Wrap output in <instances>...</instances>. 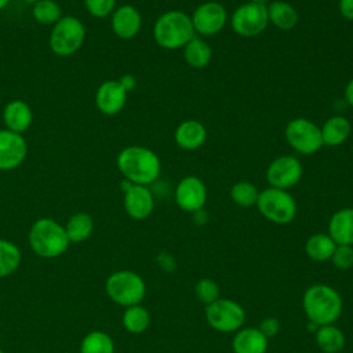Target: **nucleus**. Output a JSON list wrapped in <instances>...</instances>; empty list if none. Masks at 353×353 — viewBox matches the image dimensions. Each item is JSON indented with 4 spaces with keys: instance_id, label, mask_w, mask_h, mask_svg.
Listing matches in <instances>:
<instances>
[{
    "instance_id": "43",
    "label": "nucleus",
    "mask_w": 353,
    "mask_h": 353,
    "mask_svg": "<svg viewBox=\"0 0 353 353\" xmlns=\"http://www.w3.org/2000/svg\"><path fill=\"white\" fill-rule=\"evenodd\" d=\"M26 3H37V1H40V0H25Z\"/></svg>"
},
{
    "instance_id": "31",
    "label": "nucleus",
    "mask_w": 353,
    "mask_h": 353,
    "mask_svg": "<svg viewBox=\"0 0 353 353\" xmlns=\"http://www.w3.org/2000/svg\"><path fill=\"white\" fill-rule=\"evenodd\" d=\"M259 190L256 186L248 181L236 182L230 188V199L239 207H252L256 204Z\"/></svg>"
},
{
    "instance_id": "11",
    "label": "nucleus",
    "mask_w": 353,
    "mask_h": 353,
    "mask_svg": "<svg viewBox=\"0 0 353 353\" xmlns=\"http://www.w3.org/2000/svg\"><path fill=\"white\" fill-rule=\"evenodd\" d=\"M303 175L302 163L291 154L279 156L266 168V181L272 188L288 190L295 186Z\"/></svg>"
},
{
    "instance_id": "13",
    "label": "nucleus",
    "mask_w": 353,
    "mask_h": 353,
    "mask_svg": "<svg viewBox=\"0 0 353 353\" xmlns=\"http://www.w3.org/2000/svg\"><path fill=\"white\" fill-rule=\"evenodd\" d=\"M175 203L186 212H196L203 210L207 201V188L204 182L194 175L182 178L175 188Z\"/></svg>"
},
{
    "instance_id": "16",
    "label": "nucleus",
    "mask_w": 353,
    "mask_h": 353,
    "mask_svg": "<svg viewBox=\"0 0 353 353\" xmlns=\"http://www.w3.org/2000/svg\"><path fill=\"white\" fill-rule=\"evenodd\" d=\"M127 91L119 80L103 81L95 94V105L101 113L106 116L117 114L125 105Z\"/></svg>"
},
{
    "instance_id": "18",
    "label": "nucleus",
    "mask_w": 353,
    "mask_h": 353,
    "mask_svg": "<svg viewBox=\"0 0 353 353\" xmlns=\"http://www.w3.org/2000/svg\"><path fill=\"white\" fill-rule=\"evenodd\" d=\"M175 143L183 150H196L201 148L207 139V130L197 120H185L178 124L174 132Z\"/></svg>"
},
{
    "instance_id": "4",
    "label": "nucleus",
    "mask_w": 353,
    "mask_h": 353,
    "mask_svg": "<svg viewBox=\"0 0 353 353\" xmlns=\"http://www.w3.org/2000/svg\"><path fill=\"white\" fill-rule=\"evenodd\" d=\"M28 240L32 251L47 259L62 255L70 244L65 226L51 218L37 219L30 226Z\"/></svg>"
},
{
    "instance_id": "21",
    "label": "nucleus",
    "mask_w": 353,
    "mask_h": 353,
    "mask_svg": "<svg viewBox=\"0 0 353 353\" xmlns=\"http://www.w3.org/2000/svg\"><path fill=\"white\" fill-rule=\"evenodd\" d=\"M3 120L7 130L21 134L30 127L33 113L26 102L15 99L6 105L3 112Z\"/></svg>"
},
{
    "instance_id": "10",
    "label": "nucleus",
    "mask_w": 353,
    "mask_h": 353,
    "mask_svg": "<svg viewBox=\"0 0 353 353\" xmlns=\"http://www.w3.org/2000/svg\"><path fill=\"white\" fill-rule=\"evenodd\" d=\"M269 23L266 6L252 1L239 6L230 17V25L236 34L241 37H254L262 33Z\"/></svg>"
},
{
    "instance_id": "42",
    "label": "nucleus",
    "mask_w": 353,
    "mask_h": 353,
    "mask_svg": "<svg viewBox=\"0 0 353 353\" xmlns=\"http://www.w3.org/2000/svg\"><path fill=\"white\" fill-rule=\"evenodd\" d=\"M8 1H10V0H0V10L4 8V7L8 4Z\"/></svg>"
},
{
    "instance_id": "9",
    "label": "nucleus",
    "mask_w": 353,
    "mask_h": 353,
    "mask_svg": "<svg viewBox=\"0 0 353 353\" xmlns=\"http://www.w3.org/2000/svg\"><path fill=\"white\" fill-rule=\"evenodd\" d=\"M205 319L215 331L233 332L241 328L245 320V312L236 301L218 298L215 302L207 305Z\"/></svg>"
},
{
    "instance_id": "14",
    "label": "nucleus",
    "mask_w": 353,
    "mask_h": 353,
    "mask_svg": "<svg viewBox=\"0 0 353 353\" xmlns=\"http://www.w3.org/2000/svg\"><path fill=\"white\" fill-rule=\"evenodd\" d=\"M28 153L26 141L21 134L0 130V170L10 171L17 168L25 160Z\"/></svg>"
},
{
    "instance_id": "19",
    "label": "nucleus",
    "mask_w": 353,
    "mask_h": 353,
    "mask_svg": "<svg viewBox=\"0 0 353 353\" xmlns=\"http://www.w3.org/2000/svg\"><path fill=\"white\" fill-rule=\"evenodd\" d=\"M328 234L335 244L353 245V207L332 214L328 222Z\"/></svg>"
},
{
    "instance_id": "32",
    "label": "nucleus",
    "mask_w": 353,
    "mask_h": 353,
    "mask_svg": "<svg viewBox=\"0 0 353 353\" xmlns=\"http://www.w3.org/2000/svg\"><path fill=\"white\" fill-rule=\"evenodd\" d=\"M32 14L34 19L43 25L57 23L62 18V10L54 0H40L34 3Z\"/></svg>"
},
{
    "instance_id": "37",
    "label": "nucleus",
    "mask_w": 353,
    "mask_h": 353,
    "mask_svg": "<svg viewBox=\"0 0 353 353\" xmlns=\"http://www.w3.org/2000/svg\"><path fill=\"white\" fill-rule=\"evenodd\" d=\"M159 266L165 272H172L176 268V262L170 252H160L156 258Z\"/></svg>"
},
{
    "instance_id": "27",
    "label": "nucleus",
    "mask_w": 353,
    "mask_h": 353,
    "mask_svg": "<svg viewBox=\"0 0 353 353\" xmlns=\"http://www.w3.org/2000/svg\"><path fill=\"white\" fill-rule=\"evenodd\" d=\"M65 230L70 243H81L91 236L94 221L87 212H77L68 219Z\"/></svg>"
},
{
    "instance_id": "30",
    "label": "nucleus",
    "mask_w": 353,
    "mask_h": 353,
    "mask_svg": "<svg viewBox=\"0 0 353 353\" xmlns=\"http://www.w3.org/2000/svg\"><path fill=\"white\" fill-rule=\"evenodd\" d=\"M80 353H114V342L105 331H91L83 338Z\"/></svg>"
},
{
    "instance_id": "40",
    "label": "nucleus",
    "mask_w": 353,
    "mask_h": 353,
    "mask_svg": "<svg viewBox=\"0 0 353 353\" xmlns=\"http://www.w3.org/2000/svg\"><path fill=\"white\" fill-rule=\"evenodd\" d=\"M345 99H346L347 105H350L353 108V77L347 81V84L345 87Z\"/></svg>"
},
{
    "instance_id": "3",
    "label": "nucleus",
    "mask_w": 353,
    "mask_h": 353,
    "mask_svg": "<svg viewBox=\"0 0 353 353\" xmlns=\"http://www.w3.org/2000/svg\"><path fill=\"white\" fill-rule=\"evenodd\" d=\"M194 37V29L183 11L171 10L161 14L153 25V39L164 50H179Z\"/></svg>"
},
{
    "instance_id": "5",
    "label": "nucleus",
    "mask_w": 353,
    "mask_h": 353,
    "mask_svg": "<svg viewBox=\"0 0 353 353\" xmlns=\"http://www.w3.org/2000/svg\"><path fill=\"white\" fill-rule=\"evenodd\" d=\"M105 291L114 303L128 307L138 305L143 299L146 285L138 273L132 270H117L106 279Z\"/></svg>"
},
{
    "instance_id": "36",
    "label": "nucleus",
    "mask_w": 353,
    "mask_h": 353,
    "mask_svg": "<svg viewBox=\"0 0 353 353\" xmlns=\"http://www.w3.org/2000/svg\"><path fill=\"white\" fill-rule=\"evenodd\" d=\"M258 330L269 339L274 335L279 334V330H280V323L276 317H266L262 320V323L259 324Z\"/></svg>"
},
{
    "instance_id": "12",
    "label": "nucleus",
    "mask_w": 353,
    "mask_h": 353,
    "mask_svg": "<svg viewBox=\"0 0 353 353\" xmlns=\"http://www.w3.org/2000/svg\"><path fill=\"white\" fill-rule=\"evenodd\" d=\"M190 19L194 33L200 36H214L226 26L228 11L218 1H205L196 7Z\"/></svg>"
},
{
    "instance_id": "25",
    "label": "nucleus",
    "mask_w": 353,
    "mask_h": 353,
    "mask_svg": "<svg viewBox=\"0 0 353 353\" xmlns=\"http://www.w3.org/2000/svg\"><path fill=\"white\" fill-rule=\"evenodd\" d=\"M336 244L327 233H314L305 243V251L307 256L316 262H324L331 259Z\"/></svg>"
},
{
    "instance_id": "39",
    "label": "nucleus",
    "mask_w": 353,
    "mask_h": 353,
    "mask_svg": "<svg viewBox=\"0 0 353 353\" xmlns=\"http://www.w3.org/2000/svg\"><path fill=\"white\" fill-rule=\"evenodd\" d=\"M119 83L123 85V88L128 92L131 91L132 88H135L137 85V80L132 74H123L120 79H119Z\"/></svg>"
},
{
    "instance_id": "6",
    "label": "nucleus",
    "mask_w": 353,
    "mask_h": 353,
    "mask_svg": "<svg viewBox=\"0 0 353 353\" xmlns=\"http://www.w3.org/2000/svg\"><path fill=\"white\" fill-rule=\"evenodd\" d=\"M255 205L263 218L277 225H287L296 215V201L284 189L272 186L263 189Z\"/></svg>"
},
{
    "instance_id": "15",
    "label": "nucleus",
    "mask_w": 353,
    "mask_h": 353,
    "mask_svg": "<svg viewBox=\"0 0 353 353\" xmlns=\"http://www.w3.org/2000/svg\"><path fill=\"white\" fill-rule=\"evenodd\" d=\"M154 208V199L148 186L131 185L124 192V210L132 219H146Z\"/></svg>"
},
{
    "instance_id": "33",
    "label": "nucleus",
    "mask_w": 353,
    "mask_h": 353,
    "mask_svg": "<svg viewBox=\"0 0 353 353\" xmlns=\"http://www.w3.org/2000/svg\"><path fill=\"white\" fill-rule=\"evenodd\" d=\"M194 294L200 302L210 305L219 298V287L211 279H201L194 285Z\"/></svg>"
},
{
    "instance_id": "17",
    "label": "nucleus",
    "mask_w": 353,
    "mask_h": 353,
    "mask_svg": "<svg viewBox=\"0 0 353 353\" xmlns=\"http://www.w3.org/2000/svg\"><path fill=\"white\" fill-rule=\"evenodd\" d=\"M141 26H142V17L139 11L131 4L120 6L112 14L113 33L123 40H130L135 37L141 30Z\"/></svg>"
},
{
    "instance_id": "29",
    "label": "nucleus",
    "mask_w": 353,
    "mask_h": 353,
    "mask_svg": "<svg viewBox=\"0 0 353 353\" xmlns=\"http://www.w3.org/2000/svg\"><path fill=\"white\" fill-rule=\"evenodd\" d=\"M22 261L21 251L17 244L10 240L0 239V279L14 273Z\"/></svg>"
},
{
    "instance_id": "38",
    "label": "nucleus",
    "mask_w": 353,
    "mask_h": 353,
    "mask_svg": "<svg viewBox=\"0 0 353 353\" xmlns=\"http://www.w3.org/2000/svg\"><path fill=\"white\" fill-rule=\"evenodd\" d=\"M339 12L345 19L353 21V0H339Z\"/></svg>"
},
{
    "instance_id": "26",
    "label": "nucleus",
    "mask_w": 353,
    "mask_h": 353,
    "mask_svg": "<svg viewBox=\"0 0 353 353\" xmlns=\"http://www.w3.org/2000/svg\"><path fill=\"white\" fill-rule=\"evenodd\" d=\"M316 342L324 353H339L345 346V334L334 324L320 325L316 331Z\"/></svg>"
},
{
    "instance_id": "20",
    "label": "nucleus",
    "mask_w": 353,
    "mask_h": 353,
    "mask_svg": "<svg viewBox=\"0 0 353 353\" xmlns=\"http://www.w3.org/2000/svg\"><path fill=\"white\" fill-rule=\"evenodd\" d=\"M268 338L255 327L237 330L233 341V353H266Z\"/></svg>"
},
{
    "instance_id": "1",
    "label": "nucleus",
    "mask_w": 353,
    "mask_h": 353,
    "mask_svg": "<svg viewBox=\"0 0 353 353\" xmlns=\"http://www.w3.org/2000/svg\"><path fill=\"white\" fill-rule=\"evenodd\" d=\"M117 168L123 176L134 185L148 186L153 183L161 171L159 156L145 146H127L117 154Z\"/></svg>"
},
{
    "instance_id": "22",
    "label": "nucleus",
    "mask_w": 353,
    "mask_h": 353,
    "mask_svg": "<svg viewBox=\"0 0 353 353\" xmlns=\"http://www.w3.org/2000/svg\"><path fill=\"white\" fill-rule=\"evenodd\" d=\"M323 145L325 146H339L347 141L352 127L350 121L343 116H331L320 127Z\"/></svg>"
},
{
    "instance_id": "41",
    "label": "nucleus",
    "mask_w": 353,
    "mask_h": 353,
    "mask_svg": "<svg viewBox=\"0 0 353 353\" xmlns=\"http://www.w3.org/2000/svg\"><path fill=\"white\" fill-rule=\"evenodd\" d=\"M250 1H252L255 4H261V6H268L270 3L269 0H250Z\"/></svg>"
},
{
    "instance_id": "2",
    "label": "nucleus",
    "mask_w": 353,
    "mask_h": 353,
    "mask_svg": "<svg viewBox=\"0 0 353 353\" xmlns=\"http://www.w3.org/2000/svg\"><path fill=\"white\" fill-rule=\"evenodd\" d=\"M302 306L312 324L317 327L334 324L342 313V298L332 287L314 284L303 292Z\"/></svg>"
},
{
    "instance_id": "7",
    "label": "nucleus",
    "mask_w": 353,
    "mask_h": 353,
    "mask_svg": "<svg viewBox=\"0 0 353 353\" xmlns=\"http://www.w3.org/2000/svg\"><path fill=\"white\" fill-rule=\"evenodd\" d=\"M84 37V25L76 17L66 15L54 23L50 34V48L59 57H69L81 47Z\"/></svg>"
},
{
    "instance_id": "35",
    "label": "nucleus",
    "mask_w": 353,
    "mask_h": 353,
    "mask_svg": "<svg viewBox=\"0 0 353 353\" xmlns=\"http://www.w3.org/2000/svg\"><path fill=\"white\" fill-rule=\"evenodd\" d=\"M84 6L91 15L105 18L114 10L116 0H84Z\"/></svg>"
},
{
    "instance_id": "28",
    "label": "nucleus",
    "mask_w": 353,
    "mask_h": 353,
    "mask_svg": "<svg viewBox=\"0 0 353 353\" xmlns=\"http://www.w3.org/2000/svg\"><path fill=\"white\" fill-rule=\"evenodd\" d=\"M123 325L131 334H142L148 330L150 324V314L149 312L138 305H132L125 307L123 313Z\"/></svg>"
},
{
    "instance_id": "23",
    "label": "nucleus",
    "mask_w": 353,
    "mask_h": 353,
    "mask_svg": "<svg viewBox=\"0 0 353 353\" xmlns=\"http://www.w3.org/2000/svg\"><path fill=\"white\" fill-rule=\"evenodd\" d=\"M266 8L269 22L280 30H291L298 23V12L287 1L274 0L270 1Z\"/></svg>"
},
{
    "instance_id": "34",
    "label": "nucleus",
    "mask_w": 353,
    "mask_h": 353,
    "mask_svg": "<svg viewBox=\"0 0 353 353\" xmlns=\"http://www.w3.org/2000/svg\"><path fill=\"white\" fill-rule=\"evenodd\" d=\"M331 261L336 269L347 270L353 266V245L336 244Z\"/></svg>"
},
{
    "instance_id": "8",
    "label": "nucleus",
    "mask_w": 353,
    "mask_h": 353,
    "mask_svg": "<svg viewBox=\"0 0 353 353\" xmlns=\"http://www.w3.org/2000/svg\"><path fill=\"white\" fill-rule=\"evenodd\" d=\"M287 143L301 154H313L323 146L320 127L309 119L295 117L285 125Z\"/></svg>"
},
{
    "instance_id": "24",
    "label": "nucleus",
    "mask_w": 353,
    "mask_h": 353,
    "mask_svg": "<svg viewBox=\"0 0 353 353\" xmlns=\"http://www.w3.org/2000/svg\"><path fill=\"white\" fill-rule=\"evenodd\" d=\"M182 50H183V58L186 63L194 69H201L207 66L212 57L210 44L197 36L189 40Z\"/></svg>"
},
{
    "instance_id": "44",
    "label": "nucleus",
    "mask_w": 353,
    "mask_h": 353,
    "mask_svg": "<svg viewBox=\"0 0 353 353\" xmlns=\"http://www.w3.org/2000/svg\"><path fill=\"white\" fill-rule=\"evenodd\" d=\"M0 353H4V352H3V350H1V349H0Z\"/></svg>"
}]
</instances>
